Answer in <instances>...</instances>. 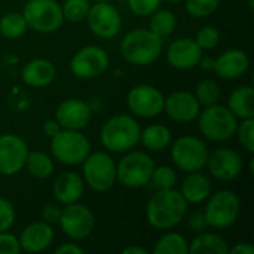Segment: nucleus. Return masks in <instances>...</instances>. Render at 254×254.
I'll return each mask as SVG.
<instances>
[{
  "instance_id": "obj_1",
  "label": "nucleus",
  "mask_w": 254,
  "mask_h": 254,
  "mask_svg": "<svg viewBox=\"0 0 254 254\" xmlns=\"http://www.w3.org/2000/svg\"><path fill=\"white\" fill-rule=\"evenodd\" d=\"M186 211L188 202L179 190H174V188L162 189L149 199L146 217L152 228L158 231H168L185 219Z\"/></svg>"
},
{
  "instance_id": "obj_2",
  "label": "nucleus",
  "mask_w": 254,
  "mask_h": 254,
  "mask_svg": "<svg viewBox=\"0 0 254 254\" xmlns=\"http://www.w3.org/2000/svg\"><path fill=\"white\" fill-rule=\"evenodd\" d=\"M164 39L149 28H135L128 31L121 42V54L132 65L144 67L153 64L162 54Z\"/></svg>"
},
{
  "instance_id": "obj_3",
  "label": "nucleus",
  "mask_w": 254,
  "mask_h": 254,
  "mask_svg": "<svg viewBox=\"0 0 254 254\" xmlns=\"http://www.w3.org/2000/svg\"><path fill=\"white\" fill-rule=\"evenodd\" d=\"M140 124L131 115H113L100 131L101 144L113 153H125L140 143Z\"/></svg>"
},
{
  "instance_id": "obj_4",
  "label": "nucleus",
  "mask_w": 254,
  "mask_h": 254,
  "mask_svg": "<svg viewBox=\"0 0 254 254\" xmlns=\"http://www.w3.org/2000/svg\"><path fill=\"white\" fill-rule=\"evenodd\" d=\"M198 127L201 134L211 141H228L235 135L238 118L228 109V106L213 104L207 106L198 115Z\"/></svg>"
},
{
  "instance_id": "obj_5",
  "label": "nucleus",
  "mask_w": 254,
  "mask_h": 254,
  "mask_svg": "<svg viewBox=\"0 0 254 254\" xmlns=\"http://www.w3.org/2000/svg\"><path fill=\"white\" fill-rule=\"evenodd\" d=\"M51 140L52 158L60 164L73 167L80 165L91 153V143L88 137L77 129H61Z\"/></svg>"
},
{
  "instance_id": "obj_6",
  "label": "nucleus",
  "mask_w": 254,
  "mask_h": 254,
  "mask_svg": "<svg viewBox=\"0 0 254 254\" xmlns=\"http://www.w3.org/2000/svg\"><path fill=\"white\" fill-rule=\"evenodd\" d=\"M155 162L140 150H128L116 164V183L128 189H138L150 182Z\"/></svg>"
},
{
  "instance_id": "obj_7",
  "label": "nucleus",
  "mask_w": 254,
  "mask_h": 254,
  "mask_svg": "<svg viewBox=\"0 0 254 254\" xmlns=\"http://www.w3.org/2000/svg\"><path fill=\"white\" fill-rule=\"evenodd\" d=\"M21 13L27 27L42 34L60 30L64 22L63 9L57 0H28Z\"/></svg>"
},
{
  "instance_id": "obj_8",
  "label": "nucleus",
  "mask_w": 254,
  "mask_h": 254,
  "mask_svg": "<svg viewBox=\"0 0 254 254\" xmlns=\"http://www.w3.org/2000/svg\"><path fill=\"white\" fill-rule=\"evenodd\" d=\"M240 211L241 202L238 195L232 190L223 189L208 196L207 205L204 208V216L210 228L228 229L237 222Z\"/></svg>"
},
{
  "instance_id": "obj_9",
  "label": "nucleus",
  "mask_w": 254,
  "mask_h": 254,
  "mask_svg": "<svg viewBox=\"0 0 254 254\" xmlns=\"http://www.w3.org/2000/svg\"><path fill=\"white\" fill-rule=\"evenodd\" d=\"M208 147L202 138L195 135H182L171 146V159L174 165L185 171H202L208 159Z\"/></svg>"
},
{
  "instance_id": "obj_10",
  "label": "nucleus",
  "mask_w": 254,
  "mask_h": 254,
  "mask_svg": "<svg viewBox=\"0 0 254 254\" xmlns=\"http://www.w3.org/2000/svg\"><path fill=\"white\" fill-rule=\"evenodd\" d=\"M83 182L95 192H107L116 185V162L106 152L89 153L82 162Z\"/></svg>"
},
{
  "instance_id": "obj_11",
  "label": "nucleus",
  "mask_w": 254,
  "mask_h": 254,
  "mask_svg": "<svg viewBox=\"0 0 254 254\" xmlns=\"http://www.w3.org/2000/svg\"><path fill=\"white\" fill-rule=\"evenodd\" d=\"M61 231L74 241L88 238L95 228V217L92 211L79 202L64 205L58 220Z\"/></svg>"
},
{
  "instance_id": "obj_12",
  "label": "nucleus",
  "mask_w": 254,
  "mask_h": 254,
  "mask_svg": "<svg viewBox=\"0 0 254 254\" xmlns=\"http://www.w3.org/2000/svg\"><path fill=\"white\" fill-rule=\"evenodd\" d=\"M70 71L77 79H95L109 67L107 52L95 45H88L79 49L70 60Z\"/></svg>"
},
{
  "instance_id": "obj_13",
  "label": "nucleus",
  "mask_w": 254,
  "mask_h": 254,
  "mask_svg": "<svg viewBox=\"0 0 254 254\" xmlns=\"http://www.w3.org/2000/svg\"><path fill=\"white\" fill-rule=\"evenodd\" d=\"M85 21L89 30L100 39H112L118 36L122 28V16L110 1L91 4Z\"/></svg>"
},
{
  "instance_id": "obj_14",
  "label": "nucleus",
  "mask_w": 254,
  "mask_h": 254,
  "mask_svg": "<svg viewBox=\"0 0 254 254\" xmlns=\"http://www.w3.org/2000/svg\"><path fill=\"white\" fill-rule=\"evenodd\" d=\"M164 94L153 85H137L127 97L129 112L138 118H156L164 112Z\"/></svg>"
},
{
  "instance_id": "obj_15",
  "label": "nucleus",
  "mask_w": 254,
  "mask_h": 254,
  "mask_svg": "<svg viewBox=\"0 0 254 254\" xmlns=\"http://www.w3.org/2000/svg\"><path fill=\"white\" fill-rule=\"evenodd\" d=\"M28 146L24 138L15 134L0 135V174L15 176L25 167Z\"/></svg>"
},
{
  "instance_id": "obj_16",
  "label": "nucleus",
  "mask_w": 254,
  "mask_h": 254,
  "mask_svg": "<svg viewBox=\"0 0 254 254\" xmlns=\"http://www.w3.org/2000/svg\"><path fill=\"white\" fill-rule=\"evenodd\" d=\"M213 177L222 182H231L235 180L243 168V159L238 152L229 147H220L216 149L211 155H208L207 165H205Z\"/></svg>"
},
{
  "instance_id": "obj_17",
  "label": "nucleus",
  "mask_w": 254,
  "mask_h": 254,
  "mask_svg": "<svg viewBox=\"0 0 254 254\" xmlns=\"http://www.w3.org/2000/svg\"><path fill=\"white\" fill-rule=\"evenodd\" d=\"M164 112L171 121L179 124H186L198 118L201 112V104L193 92L174 91L168 97H165Z\"/></svg>"
},
{
  "instance_id": "obj_18",
  "label": "nucleus",
  "mask_w": 254,
  "mask_h": 254,
  "mask_svg": "<svg viewBox=\"0 0 254 254\" xmlns=\"http://www.w3.org/2000/svg\"><path fill=\"white\" fill-rule=\"evenodd\" d=\"M92 118L91 106L80 98H67L61 101L55 110V119L64 129L82 131Z\"/></svg>"
},
{
  "instance_id": "obj_19",
  "label": "nucleus",
  "mask_w": 254,
  "mask_h": 254,
  "mask_svg": "<svg viewBox=\"0 0 254 254\" xmlns=\"http://www.w3.org/2000/svg\"><path fill=\"white\" fill-rule=\"evenodd\" d=\"M202 49L192 37H182L174 40L167 49V61L176 70H192L199 64Z\"/></svg>"
},
{
  "instance_id": "obj_20",
  "label": "nucleus",
  "mask_w": 254,
  "mask_h": 254,
  "mask_svg": "<svg viewBox=\"0 0 254 254\" xmlns=\"http://www.w3.org/2000/svg\"><path fill=\"white\" fill-rule=\"evenodd\" d=\"M250 67V58L246 51L232 48L225 51L216 58L214 73L223 80H235L247 73Z\"/></svg>"
},
{
  "instance_id": "obj_21",
  "label": "nucleus",
  "mask_w": 254,
  "mask_h": 254,
  "mask_svg": "<svg viewBox=\"0 0 254 254\" xmlns=\"http://www.w3.org/2000/svg\"><path fill=\"white\" fill-rule=\"evenodd\" d=\"M85 193V182L74 171L61 173L52 183V195L61 205L79 202Z\"/></svg>"
},
{
  "instance_id": "obj_22",
  "label": "nucleus",
  "mask_w": 254,
  "mask_h": 254,
  "mask_svg": "<svg viewBox=\"0 0 254 254\" xmlns=\"http://www.w3.org/2000/svg\"><path fill=\"white\" fill-rule=\"evenodd\" d=\"M21 250L27 253H40L45 252L54 241L52 225L46 222H34L25 226L19 235Z\"/></svg>"
},
{
  "instance_id": "obj_23",
  "label": "nucleus",
  "mask_w": 254,
  "mask_h": 254,
  "mask_svg": "<svg viewBox=\"0 0 254 254\" xmlns=\"http://www.w3.org/2000/svg\"><path fill=\"white\" fill-rule=\"evenodd\" d=\"M57 68L52 61L46 58H34L28 61L21 71L22 82L30 88H45L54 82Z\"/></svg>"
},
{
  "instance_id": "obj_24",
  "label": "nucleus",
  "mask_w": 254,
  "mask_h": 254,
  "mask_svg": "<svg viewBox=\"0 0 254 254\" xmlns=\"http://www.w3.org/2000/svg\"><path fill=\"white\" fill-rule=\"evenodd\" d=\"M180 193L188 204H202L211 195V182L201 171L188 173L180 186Z\"/></svg>"
},
{
  "instance_id": "obj_25",
  "label": "nucleus",
  "mask_w": 254,
  "mask_h": 254,
  "mask_svg": "<svg viewBox=\"0 0 254 254\" xmlns=\"http://www.w3.org/2000/svg\"><path fill=\"white\" fill-rule=\"evenodd\" d=\"M228 109L240 119L254 118V91L253 86L244 85L235 88L228 98Z\"/></svg>"
},
{
  "instance_id": "obj_26",
  "label": "nucleus",
  "mask_w": 254,
  "mask_h": 254,
  "mask_svg": "<svg viewBox=\"0 0 254 254\" xmlns=\"http://www.w3.org/2000/svg\"><path fill=\"white\" fill-rule=\"evenodd\" d=\"M229 246L223 237L213 232H199L189 243V254H226Z\"/></svg>"
},
{
  "instance_id": "obj_27",
  "label": "nucleus",
  "mask_w": 254,
  "mask_h": 254,
  "mask_svg": "<svg viewBox=\"0 0 254 254\" xmlns=\"http://www.w3.org/2000/svg\"><path fill=\"white\" fill-rule=\"evenodd\" d=\"M171 131L162 124H152L141 129L140 141L150 152H162L171 144Z\"/></svg>"
},
{
  "instance_id": "obj_28",
  "label": "nucleus",
  "mask_w": 254,
  "mask_h": 254,
  "mask_svg": "<svg viewBox=\"0 0 254 254\" xmlns=\"http://www.w3.org/2000/svg\"><path fill=\"white\" fill-rule=\"evenodd\" d=\"M176 27H177V18L168 9H158L150 15L149 30L162 39L171 36L176 31Z\"/></svg>"
},
{
  "instance_id": "obj_29",
  "label": "nucleus",
  "mask_w": 254,
  "mask_h": 254,
  "mask_svg": "<svg viewBox=\"0 0 254 254\" xmlns=\"http://www.w3.org/2000/svg\"><path fill=\"white\" fill-rule=\"evenodd\" d=\"M153 254H189V243L182 234L167 232L155 243Z\"/></svg>"
},
{
  "instance_id": "obj_30",
  "label": "nucleus",
  "mask_w": 254,
  "mask_h": 254,
  "mask_svg": "<svg viewBox=\"0 0 254 254\" xmlns=\"http://www.w3.org/2000/svg\"><path fill=\"white\" fill-rule=\"evenodd\" d=\"M24 168L36 179H48L54 173V161L45 152H28Z\"/></svg>"
},
{
  "instance_id": "obj_31",
  "label": "nucleus",
  "mask_w": 254,
  "mask_h": 254,
  "mask_svg": "<svg viewBox=\"0 0 254 254\" xmlns=\"http://www.w3.org/2000/svg\"><path fill=\"white\" fill-rule=\"evenodd\" d=\"M27 28V22L21 12H9L0 18V34L6 39H19Z\"/></svg>"
},
{
  "instance_id": "obj_32",
  "label": "nucleus",
  "mask_w": 254,
  "mask_h": 254,
  "mask_svg": "<svg viewBox=\"0 0 254 254\" xmlns=\"http://www.w3.org/2000/svg\"><path fill=\"white\" fill-rule=\"evenodd\" d=\"M195 97L201 106H213L219 103L220 98V88L216 80L213 79H202L195 89Z\"/></svg>"
},
{
  "instance_id": "obj_33",
  "label": "nucleus",
  "mask_w": 254,
  "mask_h": 254,
  "mask_svg": "<svg viewBox=\"0 0 254 254\" xmlns=\"http://www.w3.org/2000/svg\"><path fill=\"white\" fill-rule=\"evenodd\" d=\"M89 7H91V0H65L64 4H61L63 16L68 22L85 21Z\"/></svg>"
},
{
  "instance_id": "obj_34",
  "label": "nucleus",
  "mask_w": 254,
  "mask_h": 254,
  "mask_svg": "<svg viewBox=\"0 0 254 254\" xmlns=\"http://www.w3.org/2000/svg\"><path fill=\"white\" fill-rule=\"evenodd\" d=\"M149 183H152V186L158 190L173 189L177 185V173L168 165H155Z\"/></svg>"
},
{
  "instance_id": "obj_35",
  "label": "nucleus",
  "mask_w": 254,
  "mask_h": 254,
  "mask_svg": "<svg viewBox=\"0 0 254 254\" xmlns=\"http://www.w3.org/2000/svg\"><path fill=\"white\" fill-rule=\"evenodd\" d=\"M220 6V0H186L185 9L192 18H207Z\"/></svg>"
},
{
  "instance_id": "obj_36",
  "label": "nucleus",
  "mask_w": 254,
  "mask_h": 254,
  "mask_svg": "<svg viewBox=\"0 0 254 254\" xmlns=\"http://www.w3.org/2000/svg\"><path fill=\"white\" fill-rule=\"evenodd\" d=\"M235 135L243 149L249 153L254 152V118H246L237 125Z\"/></svg>"
},
{
  "instance_id": "obj_37",
  "label": "nucleus",
  "mask_w": 254,
  "mask_h": 254,
  "mask_svg": "<svg viewBox=\"0 0 254 254\" xmlns=\"http://www.w3.org/2000/svg\"><path fill=\"white\" fill-rule=\"evenodd\" d=\"M219 40H220V33L216 27L213 25H205L202 27L198 33H196V37H195V42L199 45V48L204 51V49H214L217 45H219Z\"/></svg>"
},
{
  "instance_id": "obj_38",
  "label": "nucleus",
  "mask_w": 254,
  "mask_h": 254,
  "mask_svg": "<svg viewBox=\"0 0 254 254\" xmlns=\"http://www.w3.org/2000/svg\"><path fill=\"white\" fill-rule=\"evenodd\" d=\"M161 1L162 0H128V6L134 15L146 18L159 9Z\"/></svg>"
},
{
  "instance_id": "obj_39",
  "label": "nucleus",
  "mask_w": 254,
  "mask_h": 254,
  "mask_svg": "<svg viewBox=\"0 0 254 254\" xmlns=\"http://www.w3.org/2000/svg\"><path fill=\"white\" fill-rule=\"evenodd\" d=\"M16 219V211L10 201L0 196V232L9 231Z\"/></svg>"
},
{
  "instance_id": "obj_40",
  "label": "nucleus",
  "mask_w": 254,
  "mask_h": 254,
  "mask_svg": "<svg viewBox=\"0 0 254 254\" xmlns=\"http://www.w3.org/2000/svg\"><path fill=\"white\" fill-rule=\"evenodd\" d=\"M19 252V240L7 231L0 232V254H18Z\"/></svg>"
},
{
  "instance_id": "obj_41",
  "label": "nucleus",
  "mask_w": 254,
  "mask_h": 254,
  "mask_svg": "<svg viewBox=\"0 0 254 254\" xmlns=\"http://www.w3.org/2000/svg\"><path fill=\"white\" fill-rule=\"evenodd\" d=\"M60 216H61V208L57 207V205H54V204H48L42 210V220L46 222V223H49V225L58 223Z\"/></svg>"
},
{
  "instance_id": "obj_42",
  "label": "nucleus",
  "mask_w": 254,
  "mask_h": 254,
  "mask_svg": "<svg viewBox=\"0 0 254 254\" xmlns=\"http://www.w3.org/2000/svg\"><path fill=\"white\" fill-rule=\"evenodd\" d=\"M207 226H208V225H207L204 211H202V213H195V214L190 216V219H189V229H190L192 232H198V234H199V232L205 231Z\"/></svg>"
},
{
  "instance_id": "obj_43",
  "label": "nucleus",
  "mask_w": 254,
  "mask_h": 254,
  "mask_svg": "<svg viewBox=\"0 0 254 254\" xmlns=\"http://www.w3.org/2000/svg\"><path fill=\"white\" fill-rule=\"evenodd\" d=\"M42 129H43V134H45L48 138H52V137H54V135H57L63 128H61V125L57 122V119L54 118V119H48V121H45V124H43Z\"/></svg>"
},
{
  "instance_id": "obj_44",
  "label": "nucleus",
  "mask_w": 254,
  "mask_h": 254,
  "mask_svg": "<svg viewBox=\"0 0 254 254\" xmlns=\"http://www.w3.org/2000/svg\"><path fill=\"white\" fill-rule=\"evenodd\" d=\"M55 254H83V249L74 243H65L55 249Z\"/></svg>"
},
{
  "instance_id": "obj_45",
  "label": "nucleus",
  "mask_w": 254,
  "mask_h": 254,
  "mask_svg": "<svg viewBox=\"0 0 254 254\" xmlns=\"http://www.w3.org/2000/svg\"><path fill=\"white\" fill-rule=\"evenodd\" d=\"M229 253L232 254H254V246L250 243H238L234 247L229 249Z\"/></svg>"
},
{
  "instance_id": "obj_46",
  "label": "nucleus",
  "mask_w": 254,
  "mask_h": 254,
  "mask_svg": "<svg viewBox=\"0 0 254 254\" xmlns=\"http://www.w3.org/2000/svg\"><path fill=\"white\" fill-rule=\"evenodd\" d=\"M202 70H207V71H214V65H216V60L211 58V57H201L199 60V64Z\"/></svg>"
},
{
  "instance_id": "obj_47",
  "label": "nucleus",
  "mask_w": 254,
  "mask_h": 254,
  "mask_svg": "<svg viewBox=\"0 0 254 254\" xmlns=\"http://www.w3.org/2000/svg\"><path fill=\"white\" fill-rule=\"evenodd\" d=\"M122 254H147V250L138 246H128L122 249Z\"/></svg>"
},
{
  "instance_id": "obj_48",
  "label": "nucleus",
  "mask_w": 254,
  "mask_h": 254,
  "mask_svg": "<svg viewBox=\"0 0 254 254\" xmlns=\"http://www.w3.org/2000/svg\"><path fill=\"white\" fill-rule=\"evenodd\" d=\"M164 1H167V3H180L183 0H164Z\"/></svg>"
},
{
  "instance_id": "obj_49",
  "label": "nucleus",
  "mask_w": 254,
  "mask_h": 254,
  "mask_svg": "<svg viewBox=\"0 0 254 254\" xmlns=\"http://www.w3.org/2000/svg\"><path fill=\"white\" fill-rule=\"evenodd\" d=\"M91 1H94V3H100V1H112V0H91Z\"/></svg>"
}]
</instances>
